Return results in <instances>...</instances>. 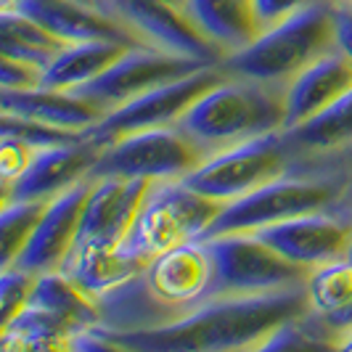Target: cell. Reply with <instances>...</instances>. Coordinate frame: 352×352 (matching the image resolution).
Instances as JSON below:
<instances>
[{
	"label": "cell",
	"instance_id": "1",
	"mask_svg": "<svg viewBox=\"0 0 352 352\" xmlns=\"http://www.w3.org/2000/svg\"><path fill=\"white\" fill-rule=\"evenodd\" d=\"M310 310L307 286L267 292L210 297L180 318L154 329L109 331L93 326L111 350L146 352H210V350H263L265 339L281 323Z\"/></svg>",
	"mask_w": 352,
	"mask_h": 352
},
{
	"label": "cell",
	"instance_id": "2",
	"mask_svg": "<svg viewBox=\"0 0 352 352\" xmlns=\"http://www.w3.org/2000/svg\"><path fill=\"white\" fill-rule=\"evenodd\" d=\"M283 120L286 85L226 77L207 90L175 124L212 157L228 146L283 130Z\"/></svg>",
	"mask_w": 352,
	"mask_h": 352
},
{
	"label": "cell",
	"instance_id": "3",
	"mask_svg": "<svg viewBox=\"0 0 352 352\" xmlns=\"http://www.w3.org/2000/svg\"><path fill=\"white\" fill-rule=\"evenodd\" d=\"M334 3H318L265 27L247 48L228 53L217 67L228 77H249L289 85L305 67L336 51Z\"/></svg>",
	"mask_w": 352,
	"mask_h": 352
},
{
	"label": "cell",
	"instance_id": "4",
	"mask_svg": "<svg viewBox=\"0 0 352 352\" xmlns=\"http://www.w3.org/2000/svg\"><path fill=\"white\" fill-rule=\"evenodd\" d=\"M223 207L226 201L199 194L183 180H151L120 249L148 263L159 252L196 241Z\"/></svg>",
	"mask_w": 352,
	"mask_h": 352
},
{
	"label": "cell",
	"instance_id": "5",
	"mask_svg": "<svg viewBox=\"0 0 352 352\" xmlns=\"http://www.w3.org/2000/svg\"><path fill=\"white\" fill-rule=\"evenodd\" d=\"M212 257L210 297H236V294H267L307 286L310 267L297 265L267 247L252 230L223 233L204 239Z\"/></svg>",
	"mask_w": 352,
	"mask_h": 352
},
{
	"label": "cell",
	"instance_id": "6",
	"mask_svg": "<svg viewBox=\"0 0 352 352\" xmlns=\"http://www.w3.org/2000/svg\"><path fill=\"white\" fill-rule=\"evenodd\" d=\"M292 162L294 151L289 146V138L283 130H276L212 154L194 173L183 177V183L199 194L228 204L286 175L292 170Z\"/></svg>",
	"mask_w": 352,
	"mask_h": 352
},
{
	"label": "cell",
	"instance_id": "7",
	"mask_svg": "<svg viewBox=\"0 0 352 352\" xmlns=\"http://www.w3.org/2000/svg\"><path fill=\"white\" fill-rule=\"evenodd\" d=\"M210 157L207 148L177 124L127 133L106 143L90 177L122 175L146 180H183Z\"/></svg>",
	"mask_w": 352,
	"mask_h": 352
},
{
	"label": "cell",
	"instance_id": "8",
	"mask_svg": "<svg viewBox=\"0 0 352 352\" xmlns=\"http://www.w3.org/2000/svg\"><path fill=\"white\" fill-rule=\"evenodd\" d=\"M226 77H228L226 72L217 64H212V67L186 74L180 80L157 85V88L146 90L138 98L111 109L101 122L88 127V135L101 143H111L114 138H122L127 133L162 127V124H175L207 90L214 88L217 82H223Z\"/></svg>",
	"mask_w": 352,
	"mask_h": 352
},
{
	"label": "cell",
	"instance_id": "9",
	"mask_svg": "<svg viewBox=\"0 0 352 352\" xmlns=\"http://www.w3.org/2000/svg\"><path fill=\"white\" fill-rule=\"evenodd\" d=\"M104 11L120 19L143 45L204 64H220L226 58L183 6L167 0H106Z\"/></svg>",
	"mask_w": 352,
	"mask_h": 352
},
{
	"label": "cell",
	"instance_id": "10",
	"mask_svg": "<svg viewBox=\"0 0 352 352\" xmlns=\"http://www.w3.org/2000/svg\"><path fill=\"white\" fill-rule=\"evenodd\" d=\"M204 67H212V64L159 51L151 45H138V48H127L104 74H98L96 80L74 88L72 93L104 106L106 111H111V109L143 96L146 90L180 80V77L194 74Z\"/></svg>",
	"mask_w": 352,
	"mask_h": 352
},
{
	"label": "cell",
	"instance_id": "11",
	"mask_svg": "<svg viewBox=\"0 0 352 352\" xmlns=\"http://www.w3.org/2000/svg\"><path fill=\"white\" fill-rule=\"evenodd\" d=\"M257 239H263L267 247L297 265L316 270L320 265L342 260L350 247L352 220L331 212H313L300 214L283 223H273L265 228L252 230Z\"/></svg>",
	"mask_w": 352,
	"mask_h": 352
},
{
	"label": "cell",
	"instance_id": "12",
	"mask_svg": "<svg viewBox=\"0 0 352 352\" xmlns=\"http://www.w3.org/2000/svg\"><path fill=\"white\" fill-rule=\"evenodd\" d=\"M104 146L88 135V141L69 146L37 148L32 164L14 183L3 186V201H51L90 175Z\"/></svg>",
	"mask_w": 352,
	"mask_h": 352
},
{
	"label": "cell",
	"instance_id": "13",
	"mask_svg": "<svg viewBox=\"0 0 352 352\" xmlns=\"http://www.w3.org/2000/svg\"><path fill=\"white\" fill-rule=\"evenodd\" d=\"M90 188H93V177L88 175L48 201L30 244L14 263L16 267L40 276V273L58 270L64 265V260L69 257V252L77 244V233H80Z\"/></svg>",
	"mask_w": 352,
	"mask_h": 352
},
{
	"label": "cell",
	"instance_id": "14",
	"mask_svg": "<svg viewBox=\"0 0 352 352\" xmlns=\"http://www.w3.org/2000/svg\"><path fill=\"white\" fill-rule=\"evenodd\" d=\"M148 186L151 180L146 177H93L74 247H120Z\"/></svg>",
	"mask_w": 352,
	"mask_h": 352
},
{
	"label": "cell",
	"instance_id": "15",
	"mask_svg": "<svg viewBox=\"0 0 352 352\" xmlns=\"http://www.w3.org/2000/svg\"><path fill=\"white\" fill-rule=\"evenodd\" d=\"M3 8H14L19 14H27L67 43L117 40L130 48L143 45L120 19L96 8V6H88L82 0H3Z\"/></svg>",
	"mask_w": 352,
	"mask_h": 352
},
{
	"label": "cell",
	"instance_id": "16",
	"mask_svg": "<svg viewBox=\"0 0 352 352\" xmlns=\"http://www.w3.org/2000/svg\"><path fill=\"white\" fill-rule=\"evenodd\" d=\"M352 90V58L342 51L326 53L286 85V120L283 130L310 122L320 111L336 104Z\"/></svg>",
	"mask_w": 352,
	"mask_h": 352
},
{
	"label": "cell",
	"instance_id": "17",
	"mask_svg": "<svg viewBox=\"0 0 352 352\" xmlns=\"http://www.w3.org/2000/svg\"><path fill=\"white\" fill-rule=\"evenodd\" d=\"M0 111L67 130H88L109 114L104 106L93 104L72 90L45 88V85L30 90H3Z\"/></svg>",
	"mask_w": 352,
	"mask_h": 352
},
{
	"label": "cell",
	"instance_id": "18",
	"mask_svg": "<svg viewBox=\"0 0 352 352\" xmlns=\"http://www.w3.org/2000/svg\"><path fill=\"white\" fill-rule=\"evenodd\" d=\"M186 11L226 56L247 48L263 32L252 0H188Z\"/></svg>",
	"mask_w": 352,
	"mask_h": 352
},
{
	"label": "cell",
	"instance_id": "19",
	"mask_svg": "<svg viewBox=\"0 0 352 352\" xmlns=\"http://www.w3.org/2000/svg\"><path fill=\"white\" fill-rule=\"evenodd\" d=\"M143 267L146 263L124 254L120 247H74L58 270L74 278L96 300H101L104 294L138 276Z\"/></svg>",
	"mask_w": 352,
	"mask_h": 352
},
{
	"label": "cell",
	"instance_id": "20",
	"mask_svg": "<svg viewBox=\"0 0 352 352\" xmlns=\"http://www.w3.org/2000/svg\"><path fill=\"white\" fill-rule=\"evenodd\" d=\"M27 307H37L43 313L61 318L77 334L85 331V329H93V326H101L98 300L61 270H51V273L37 276V283L32 289V297L27 302Z\"/></svg>",
	"mask_w": 352,
	"mask_h": 352
},
{
	"label": "cell",
	"instance_id": "21",
	"mask_svg": "<svg viewBox=\"0 0 352 352\" xmlns=\"http://www.w3.org/2000/svg\"><path fill=\"white\" fill-rule=\"evenodd\" d=\"M130 45L117 40H82L69 43L43 72V85L58 90H74L104 74ZM138 48V45H135Z\"/></svg>",
	"mask_w": 352,
	"mask_h": 352
},
{
	"label": "cell",
	"instance_id": "22",
	"mask_svg": "<svg viewBox=\"0 0 352 352\" xmlns=\"http://www.w3.org/2000/svg\"><path fill=\"white\" fill-rule=\"evenodd\" d=\"M307 297L313 313L323 318V323L339 339L342 334L352 331V265L344 257L320 265L310 273Z\"/></svg>",
	"mask_w": 352,
	"mask_h": 352
},
{
	"label": "cell",
	"instance_id": "23",
	"mask_svg": "<svg viewBox=\"0 0 352 352\" xmlns=\"http://www.w3.org/2000/svg\"><path fill=\"white\" fill-rule=\"evenodd\" d=\"M294 157L302 154H329L352 146V90L336 104L320 111L310 122L294 130H283Z\"/></svg>",
	"mask_w": 352,
	"mask_h": 352
},
{
	"label": "cell",
	"instance_id": "24",
	"mask_svg": "<svg viewBox=\"0 0 352 352\" xmlns=\"http://www.w3.org/2000/svg\"><path fill=\"white\" fill-rule=\"evenodd\" d=\"M69 43L56 37L40 21L19 14L14 8H3L0 14V53L30 61L37 67H48Z\"/></svg>",
	"mask_w": 352,
	"mask_h": 352
},
{
	"label": "cell",
	"instance_id": "25",
	"mask_svg": "<svg viewBox=\"0 0 352 352\" xmlns=\"http://www.w3.org/2000/svg\"><path fill=\"white\" fill-rule=\"evenodd\" d=\"M48 201H3L0 210V267H11L30 244Z\"/></svg>",
	"mask_w": 352,
	"mask_h": 352
},
{
	"label": "cell",
	"instance_id": "26",
	"mask_svg": "<svg viewBox=\"0 0 352 352\" xmlns=\"http://www.w3.org/2000/svg\"><path fill=\"white\" fill-rule=\"evenodd\" d=\"M0 127H3V135L21 138V141L35 146V148L69 146V143L88 141V130H67V127H56V124L24 120V117H16V114H3L0 117Z\"/></svg>",
	"mask_w": 352,
	"mask_h": 352
},
{
	"label": "cell",
	"instance_id": "27",
	"mask_svg": "<svg viewBox=\"0 0 352 352\" xmlns=\"http://www.w3.org/2000/svg\"><path fill=\"white\" fill-rule=\"evenodd\" d=\"M37 283V273L21 270V267H3V278H0V302H3V316L0 326L11 323L14 318L27 307V302L32 297V289Z\"/></svg>",
	"mask_w": 352,
	"mask_h": 352
},
{
	"label": "cell",
	"instance_id": "28",
	"mask_svg": "<svg viewBox=\"0 0 352 352\" xmlns=\"http://www.w3.org/2000/svg\"><path fill=\"white\" fill-rule=\"evenodd\" d=\"M37 148L24 143L21 138L14 135H3V148H0V175H3V186L14 183L35 159Z\"/></svg>",
	"mask_w": 352,
	"mask_h": 352
},
{
	"label": "cell",
	"instance_id": "29",
	"mask_svg": "<svg viewBox=\"0 0 352 352\" xmlns=\"http://www.w3.org/2000/svg\"><path fill=\"white\" fill-rule=\"evenodd\" d=\"M43 67L21 61L14 56H3V72H0V85L3 90H30L43 85Z\"/></svg>",
	"mask_w": 352,
	"mask_h": 352
},
{
	"label": "cell",
	"instance_id": "30",
	"mask_svg": "<svg viewBox=\"0 0 352 352\" xmlns=\"http://www.w3.org/2000/svg\"><path fill=\"white\" fill-rule=\"evenodd\" d=\"M252 3H254V11H257L260 24L265 30V27L292 16L297 11H305L310 6H318V3H334V0H252Z\"/></svg>",
	"mask_w": 352,
	"mask_h": 352
},
{
	"label": "cell",
	"instance_id": "31",
	"mask_svg": "<svg viewBox=\"0 0 352 352\" xmlns=\"http://www.w3.org/2000/svg\"><path fill=\"white\" fill-rule=\"evenodd\" d=\"M331 16H334L336 51L352 58V0H334Z\"/></svg>",
	"mask_w": 352,
	"mask_h": 352
},
{
	"label": "cell",
	"instance_id": "32",
	"mask_svg": "<svg viewBox=\"0 0 352 352\" xmlns=\"http://www.w3.org/2000/svg\"><path fill=\"white\" fill-rule=\"evenodd\" d=\"M339 350H352V331H347V334H342V339H339V344H336Z\"/></svg>",
	"mask_w": 352,
	"mask_h": 352
},
{
	"label": "cell",
	"instance_id": "33",
	"mask_svg": "<svg viewBox=\"0 0 352 352\" xmlns=\"http://www.w3.org/2000/svg\"><path fill=\"white\" fill-rule=\"evenodd\" d=\"M82 3H88V6H96V8H101V11H104V6H106V0H82Z\"/></svg>",
	"mask_w": 352,
	"mask_h": 352
},
{
	"label": "cell",
	"instance_id": "34",
	"mask_svg": "<svg viewBox=\"0 0 352 352\" xmlns=\"http://www.w3.org/2000/svg\"><path fill=\"white\" fill-rule=\"evenodd\" d=\"M344 260L352 265V239H350V247H347V252H344Z\"/></svg>",
	"mask_w": 352,
	"mask_h": 352
},
{
	"label": "cell",
	"instance_id": "35",
	"mask_svg": "<svg viewBox=\"0 0 352 352\" xmlns=\"http://www.w3.org/2000/svg\"><path fill=\"white\" fill-rule=\"evenodd\" d=\"M167 3H175V6H183V8H186V3H188V0H167Z\"/></svg>",
	"mask_w": 352,
	"mask_h": 352
}]
</instances>
